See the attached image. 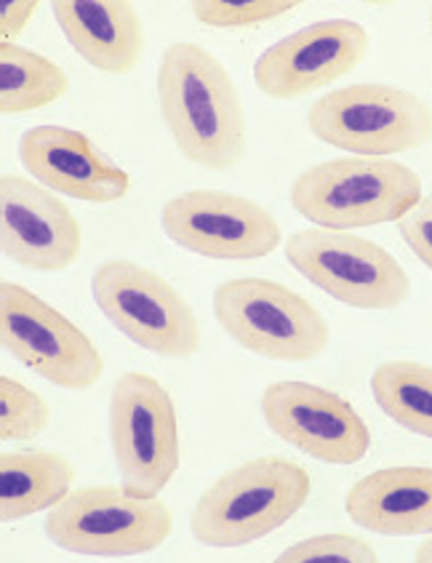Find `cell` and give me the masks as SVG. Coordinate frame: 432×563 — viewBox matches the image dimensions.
<instances>
[{"instance_id":"6da1fadb","label":"cell","mask_w":432,"mask_h":563,"mask_svg":"<svg viewBox=\"0 0 432 563\" xmlns=\"http://www.w3.org/2000/svg\"><path fill=\"white\" fill-rule=\"evenodd\" d=\"M158 104L174 145L206 172L246 158L248 118L233 75L200 43H171L160 56Z\"/></svg>"},{"instance_id":"7a4b0ae2","label":"cell","mask_w":432,"mask_h":563,"mask_svg":"<svg viewBox=\"0 0 432 563\" xmlns=\"http://www.w3.org/2000/svg\"><path fill=\"white\" fill-rule=\"evenodd\" d=\"M312 492L307 467L286 456H254L222 473L198 497L192 537L206 548H243L286 527Z\"/></svg>"},{"instance_id":"3957f363","label":"cell","mask_w":432,"mask_h":563,"mask_svg":"<svg viewBox=\"0 0 432 563\" xmlns=\"http://www.w3.org/2000/svg\"><path fill=\"white\" fill-rule=\"evenodd\" d=\"M288 198L318 228L353 233L398 222L422 198V177L396 158L350 155L304 168Z\"/></svg>"},{"instance_id":"277c9868","label":"cell","mask_w":432,"mask_h":563,"mask_svg":"<svg viewBox=\"0 0 432 563\" xmlns=\"http://www.w3.org/2000/svg\"><path fill=\"white\" fill-rule=\"evenodd\" d=\"M307 129L323 145L363 158H390L432 140V108L392 84H350L323 93L307 112Z\"/></svg>"},{"instance_id":"5b68a950","label":"cell","mask_w":432,"mask_h":563,"mask_svg":"<svg viewBox=\"0 0 432 563\" xmlns=\"http://www.w3.org/2000/svg\"><path fill=\"white\" fill-rule=\"evenodd\" d=\"M217 323L248 353L304 364L329 350L331 327L310 299L270 278H230L214 289Z\"/></svg>"},{"instance_id":"8992f818","label":"cell","mask_w":432,"mask_h":563,"mask_svg":"<svg viewBox=\"0 0 432 563\" xmlns=\"http://www.w3.org/2000/svg\"><path fill=\"white\" fill-rule=\"evenodd\" d=\"M108 428L123 489L134 497H160L181 462L171 393L153 374L123 372L110 390Z\"/></svg>"},{"instance_id":"52a82bcc","label":"cell","mask_w":432,"mask_h":563,"mask_svg":"<svg viewBox=\"0 0 432 563\" xmlns=\"http://www.w3.org/2000/svg\"><path fill=\"white\" fill-rule=\"evenodd\" d=\"M171 531V508L160 497H134L123 486L73 489L46 516V537L56 548L97 559L153 553Z\"/></svg>"},{"instance_id":"ba28073f","label":"cell","mask_w":432,"mask_h":563,"mask_svg":"<svg viewBox=\"0 0 432 563\" xmlns=\"http://www.w3.org/2000/svg\"><path fill=\"white\" fill-rule=\"evenodd\" d=\"M286 260L315 289L355 310H396L411 297L403 265L350 230L307 228L286 238Z\"/></svg>"},{"instance_id":"9c48e42d","label":"cell","mask_w":432,"mask_h":563,"mask_svg":"<svg viewBox=\"0 0 432 563\" xmlns=\"http://www.w3.org/2000/svg\"><path fill=\"white\" fill-rule=\"evenodd\" d=\"M93 302L136 347L163 358H192L200 350V323L185 294L131 260H108L91 275Z\"/></svg>"},{"instance_id":"30bf717a","label":"cell","mask_w":432,"mask_h":563,"mask_svg":"<svg viewBox=\"0 0 432 563\" xmlns=\"http://www.w3.org/2000/svg\"><path fill=\"white\" fill-rule=\"evenodd\" d=\"M0 342L19 364L62 390H89L104 374L97 342L14 280L0 284Z\"/></svg>"},{"instance_id":"8fae6325","label":"cell","mask_w":432,"mask_h":563,"mask_svg":"<svg viewBox=\"0 0 432 563\" xmlns=\"http://www.w3.org/2000/svg\"><path fill=\"white\" fill-rule=\"evenodd\" d=\"M160 228L174 246L219 262H254L284 243L280 222L267 206L228 190H187L168 198Z\"/></svg>"},{"instance_id":"7c38bea8","label":"cell","mask_w":432,"mask_h":563,"mask_svg":"<svg viewBox=\"0 0 432 563\" xmlns=\"http://www.w3.org/2000/svg\"><path fill=\"white\" fill-rule=\"evenodd\" d=\"M262 417L280 441L325 465H358L372 430L340 393L312 382L284 379L262 390Z\"/></svg>"},{"instance_id":"4fadbf2b","label":"cell","mask_w":432,"mask_h":563,"mask_svg":"<svg viewBox=\"0 0 432 563\" xmlns=\"http://www.w3.org/2000/svg\"><path fill=\"white\" fill-rule=\"evenodd\" d=\"M372 54V35L353 19H323L273 43L254 65V84L270 99H299L350 75Z\"/></svg>"},{"instance_id":"5bb4252c","label":"cell","mask_w":432,"mask_h":563,"mask_svg":"<svg viewBox=\"0 0 432 563\" xmlns=\"http://www.w3.org/2000/svg\"><path fill=\"white\" fill-rule=\"evenodd\" d=\"M0 252L35 273H62L84 252V230L54 190L22 174L0 177Z\"/></svg>"},{"instance_id":"9a60e30c","label":"cell","mask_w":432,"mask_h":563,"mask_svg":"<svg viewBox=\"0 0 432 563\" xmlns=\"http://www.w3.org/2000/svg\"><path fill=\"white\" fill-rule=\"evenodd\" d=\"M19 161L35 183L84 203H118L131 190L129 174L104 158L84 131L67 126L24 131Z\"/></svg>"},{"instance_id":"2e32d148","label":"cell","mask_w":432,"mask_h":563,"mask_svg":"<svg viewBox=\"0 0 432 563\" xmlns=\"http://www.w3.org/2000/svg\"><path fill=\"white\" fill-rule=\"evenodd\" d=\"M54 19L62 35L93 70L129 75L142 65L144 22L134 3L126 0H59Z\"/></svg>"},{"instance_id":"e0dca14e","label":"cell","mask_w":432,"mask_h":563,"mask_svg":"<svg viewBox=\"0 0 432 563\" xmlns=\"http://www.w3.org/2000/svg\"><path fill=\"white\" fill-rule=\"evenodd\" d=\"M344 510L355 527L381 537L432 534V467L400 465L363 475Z\"/></svg>"},{"instance_id":"ac0fdd59","label":"cell","mask_w":432,"mask_h":563,"mask_svg":"<svg viewBox=\"0 0 432 563\" xmlns=\"http://www.w3.org/2000/svg\"><path fill=\"white\" fill-rule=\"evenodd\" d=\"M78 465L52 449H11L0 454V516L5 523L52 510L73 492Z\"/></svg>"},{"instance_id":"d6986e66","label":"cell","mask_w":432,"mask_h":563,"mask_svg":"<svg viewBox=\"0 0 432 563\" xmlns=\"http://www.w3.org/2000/svg\"><path fill=\"white\" fill-rule=\"evenodd\" d=\"M70 91V75L48 56L19 43L0 46V110L24 115L59 102Z\"/></svg>"},{"instance_id":"ffe728a7","label":"cell","mask_w":432,"mask_h":563,"mask_svg":"<svg viewBox=\"0 0 432 563\" xmlns=\"http://www.w3.org/2000/svg\"><path fill=\"white\" fill-rule=\"evenodd\" d=\"M374 400L409 433L432 438V366L419 361H385L372 374Z\"/></svg>"},{"instance_id":"44dd1931","label":"cell","mask_w":432,"mask_h":563,"mask_svg":"<svg viewBox=\"0 0 432 563\" xmlns=\"http://www.w3.org/2000/svg\"><path fill=\"white\" fill-rule=\"evenodd\" d=\"M52 424V406L33 387L19 379L0 377V438L33 441Z\"/></svg>"},{"instance_id":"7402d4cb","label":"cell","mask_w":432,"mask_h":563,"mask_svg":"<svg viewBox=\"0 0 432 563\" xmlns=\"http://www.w3.org/2000/svg\"><path fill=\"white\" fill-rule=\"evenodd\" d=\"M297 0H196L192 16L214 30H254L284 19L297 9Z\"/></svg>"},{"instance_id":"603a6c76","label":"cell","mask_w":432,"mask_h":563,"mask_svg":"<svg viewBox=\"0 0 432 563\" xmlns=\"http://www.w3.org/2000/svg\"><path fill=\"white\" fill-rule=\"evenodd\" d=\"M278 561H379V550L368 540L355 534H344V531H329V534H315L299 540L297 545L286 548L278 555Z\"/></svg>"},{"instance_id":"cb8c5ba5","label":"cell","mask_w":432,"mask_h":563,"mask_svg":"<svg viewBox=\"0 0 432 563\" xmlns=\"http://www.w3.org/2000/svg\"><path fill=\"white\" fill-rule=\"evenodd\" d=\"M398 233L409 252L432 273V196H422L398 219Z\"/></svg>"},{"instance_id":"d4e9b609","label":"cell","mask_w":432,"mask_h":563,"mask_svg":"<svg viewBox=\"0 0 432 563\" xmlns=\"http://www.w3.org/2000/svg\"><path fill=\"white\" fill-rule=\"evenodd\" d=\"M35 0H22V3H3V14H0V35L3 43H16V37L30 27L33 16L37 14Z\"/></svg>"},{"instance_id":"484cf974","label":"cell","mask_w":432,"mask_h":563,"mask_svg":"<svg viewBox=\"0 0 432 563\" xmlns=\"http://www.w3.org/2000/svg\"><path fill=\"white\" fill-rule=\"evenodd\" d=\"M414 559H417V561H422V563H432V534H428V540L419 542V548H417Z\"/></svg>"},{"instance_id":"4316f807","label":"cell","mask_w":432,"mask_h":563,"mask_svg":"<svg viewBox=\"0 0 432 563\" xmlns=\"http://www.w3.org/2000/svg\"><path fill=\"white\" fill-rule=\"evenodd\" d=\"M430 33H432V9H430Z\"/></svg>"}]
</instances>
